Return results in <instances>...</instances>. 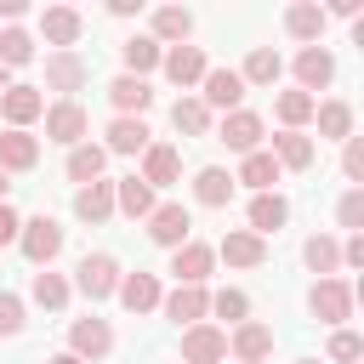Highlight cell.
Wrapping results in <instances>:
<instances>
[{
  "mask_svg": "<svg viewBox=\"0 0 364 364\" xmlns=\"http://www.w3.org/2000/svg\"><path fill=\"white\" fill-rule=\"evenodd\" d=\"M228 358V336L216 324H188L182 330V364H222Z\"/></svg>",
  "mask_w": 364,
  "mask_h": 364,
  "instance_id": "obj_3",
  "label": "cell"
},
{
  "mask_svg": "<svg viewBox=\"0 0 364 364\" xmlns=\"http://www.w3.org/2000/svg\"><path fill=\"white\" fill-rule=\"evenodd\" d=\"M159 63H165V74L176 85H199V74H205V51L199 46H171V51H159Z\"/></svg>",
  "mask_w": 364,
  "mask_h": 364,
  "instance_id": "obj_16",
  "label": "cell"
},
{
  "mask_svg": "<svg viewBox=\"0 0 364 364\" xmlns=\"http://www.w3.org/2000/svg\"><path fill=\"white\" fill-rule=\"evenodd\" d=\"M341 262H347V267H364V233H353V239L341 245Z\"/></svg>",
  "mask_w": 364,
  "mask_h": 364,
  "instance_id": "obj_47",
  "label": "cell"
},
{
  "mask_svg": "<svg viewBox=\"0 0 364 364\" xmlns=\"http://www.w3.org/2000/svg\"><path fill=\"white\" fill-rule=\"evenodd\" d=\"M114 210H125V216H148V210H154V188H148L142 176H119V182H114Z\"/></svg>",
  "mask_w": 364,
  "mask_h": 364,
  "instance_id": "obj_26",
  "label": "cell"
},
{
  "mask_svg": "<svg viewBox=\"0 0 364 364\" xmlns=\"http://www.w3.org/2000/svg\"><path fill=\"white\" fill-rule=\"evenodd\" d=\"M188 233H193V222H188V210H182V205H154V210H148V239H154V245L176 250Z\"/></svg>",
  "mask_w": 364,
  "mask_h": 364,
  "instance_id": "obj_8",
  "label": "cell"
},
{
  "mask_svg": "<svg viewBox=\"0 0 364 364\" xmlns=\"http://www.w3.org/2000/svg\"><path fill=\"white\" fill-rule=\"evenodd\" d=\"M85 74H91V68H85V57H74L68 46H57V51L46 57V85H51V91H63V97H74V91L85 85Z\"/></svg>",
  "mask_w": 364,
  "mask_h": 364,
  "instance_id": "obj_5",
  "label": "cell"
},
{
  "mask_svg": "<svg viewBox=\"0 0 364 364\" xmlns=\"http://www.w3.org/2000/svg\"><path fill=\"white\" fill-rule=\"evenodd\" d=\"M358 353H364V341H358L353 330H336V336H330V358H336V364H353Z\"/></svg>",
  "mask_w": 364,
  "mask_h": 364,
  "instance_id": "obj_43",
  "label": "cell"
},
{
  "mask_svg": "<svg viewBox=\"0 0 364 364\" xmlns=\"http://www.w3.org/2000/svg\"><path fill=\"white\" fill-rule=\"evenodd\" d=\"M46 364H85L80 353H57V358H46Z\"/></svg>",
  "mask_w": 364,
  "mask_h": 364,
  "instance_id": "obj_51",
  "label": "cell"
},
{
  "mask_svg": "<svg viewBox=\"0 0 364 364\" xmlns=\"http://www.w3.org/2000/svg\"><path fill=\"white\" fill-rule=\"evenodd\" d=\"M284 216H290V205H284L279 193H267V188H262V193L250 199V233H279V228H284Z\"/></svg>",
  "mask_w": 364,
  "mask_h": 364,
  "instance_id": "obj_27",
  "label": "cell"
},
{
  "mask_svg": "<svg viewBox=\"0 0 364 364\" xmlns=\"http://www.w3.org/2000/svg\"><path fill=\"white\" fill-rule=\"evenodd\" d=\"M23 330V301L11 290H0V336H17Z\"/></svg>",
  "mask_w": 364,
  "mask_h": 364,
  "instance_id": "obj_44",
  "label": "cell"
},
{
  "mask_svg": "<svg viewBox=\"0 0 364 364\" xmlns=\"http://www.w3.org/2000/svg\"><path fill=\"white\" fill-rule=\"evenodd\" d=\"M176 171H182V154H176L171 142H148V148H142V182H148V188H171Z\"/></svg>",
  "mask_w": 364,
  "mask_h": 364,
  "instance_id": "obj_12",
  "label": "cell"
},
{
  "mask_svg": "<svg viewBox=\"0 0 364 364\" xmlns=\"http://www.w3.org/2000/svg\"><path fill=\"white\" fill-rule=\"evenodd\" d=\"M216 142H228L233 154H250V148L262 142V119H256L250 108H228V114H222V131H216Z\"/></svg>",
  "mask_w": 364,
  "mask_h": 364,
  "instance_id": "obj_11",
  "label": "cell"
},
{
  "mask_svg": "<svg viewBox=\"0 0 364 364\" xmlns=\"http://www.w3.org/2000/svg\"><path fill=\"white\" fill-rule=\"evenodd\" d=\"M63 6H68V0H63Z\"/></svg>",
  "mask_w": 364,
  "mask_h": 364,
  "instance_id": "obj_56",
  "label": "cell"
},
{
  "mask_svg": "<svg viewBox=\"0 0 364 364\" xmlns=\"http://www.w3.org/2000/svg\"><path fill=\"white\" fill-rule=\"evenodd\" d=\"M74 210H80V222H108L114 216V182H85L80 193H74Z\"/></svg>",
  "mask_w": 364,
  "mask_h": 364,
  "instance_id": "obj_18",
  "label": "cell"
},
{
  "mask_svg": "<svg viewBox=\"0 0 364 364\" xmlns=\"http://www.w3.org/2000/svg\"><path fill=\"white\" fill-rule=\"evenodd\" d=\"M216 256H222L228 267H262V262H267V245H262V233H250V228H233V233H222Z\"/></svg>",
  "mask_w": 364,
  "mask_h": 364,
  "instance_id": "obj_9",
  "label": "cell"
},
{
  "mask_svg": "<svg viewBox=\"0 0 364 364\" xmlns=\"http://www.w3.org/2000/svg\"><path fill=\"white\" fill-rule=\"evenodd\" d=\"M17 245H23V256H28L34 267H46V262L63 250V228H57V216H28V222L17 228Z\"/></svg>",
  "mask_w": 364,
  "mask_h": 364,
  "instance_id": "obj_2",
  "label": "cell"
},
{
  "mask_svg": "<svg viewBox=\"0 0 364 364\" xmlns=\"http://www.w3.org/2000/svg\"><path fill=\"white\" fill-rule=\"evenodd\" d=\"M279 171H284V165H279V159H273V154H262V148H250V154H245V165H239V176H233V182H250V188H256V193H262V188H273V182H279Z\"/></svg>",
  "mask_w": 364,
  "mask_h": 364,
  "instance_id": "obj_31",
  "label": "cell"
},
{
  "mask_svg": "<svg viewBox=\"0 0 364 364\" xmlns=\"http://www.w3.org/2000/svg\"><path fill=\"white\" fill-rule=\"evenodd\" d=\"M102 165H108V148H97V142L68 148V182H91V176H102Z\"/></svg>",
  "mask_w": 364,
  "mask_h": 364,
  "instance_id": "obj_30",
  "label": "cell"
},
{
  "mask_svg": "<svg viewBox=\"0 0 364 364\" xmlns=\"http://www.w3.org/2000/svg\"><path fill=\"white\" fill-rule=\"evenodd\" d=\"M324 23H330V17H324L318 0H296V6L284 11V28H290L296 40H324Z\"/></svg>",
  "mask_w": 364,
  "mask_h": 364,
  "instance_id": "obj_21",
  "label": "cell"
},
{
  "mask_svg": "<svg viewBox=\"0 0 364 364\" xmlns=\"http://www.w3.org/2000/svg\"><path fill=\"white\" fill-rule=\"evenodd\" d=\"M85 125H91V119H85V108H80L74 97H63L57 108H46V136L63 142V148H74V142L85 136Z\"/></svg>",
  "mask_w": 364,
  "mask_h": 364,
  "instance_id": "obj_7",
  "label": "cell"
},
{
  "mask_svg": "<svg viewBox=\"0 0 364 364\" xmlns=\"http://www.w3.org/2000/svg\"><path fill=\"white\" fill-rule=\"evenodd\" d=\"M364 0H324V17H358Z\"/></svg>",
  "mask_w": 364,
  "mask_h": 364,
  "instance_id": "obj_48",
  "label": "cell"
},
{
  "mask_svg": "<svg viewBox=\"0 0 364 364\" xmlns=\"http://www.w3.org/2000/svg\"><path fill=\"white\" fill-rule=\"evenodd\" d=\"M28 57H34V40H28L23 28H0V63H6V68H23Z\"/></svg>",
  "mask_w": 364,
  "mask_h": 364,
  "instance_id": "obj_40",
  "label": "cell"
},
{
  "mask_svg": "<svg viewBox=\"0 0 364 364\" xmlns=\"http://www.w3.org/2000/svg\"><path fill=\"white\" fill-rule=\"evenodd\" d=\"M171 125L188 131V136H205V131H210V108H205L199 97H182V102L171 108Z\"/></svg>",
  "mask_w": 364,
  "mask_h": 364,
  "instance_id": "obj_35",
  "label": "cell"
},
{
  "mask_svg": "<svg viewBox=\"0 0 364 364\" xmlns=\"http://www.w3.org/2000/svg\"><path fill=\"white\" fill-rule=\"evenodd\" d=\"M28 11V0H0V17H23Z\"/></svg>",
  "mask_w": 364,
  "mask_h": 364,
  "instance_id": "obj_50",
  "label": "cell"
},
{
  "mask_svg": "<svg viewBox=\"0 0 364 364\" xmlns=\"http://www.w3.org/2000/svg\"><path fill=\"white\" fill-rule=\"evenodd\" d=\"M336 216H341V228H353V233H364V193L353 188V193H341V205H336Z\"/></svg>",
  "mask_w": 364,
  "mask_h": 364,
  "instance_id": "obj_41",
  "label": "cell"
},
{
  "mask_svg": "<svg viewBox=\"0 0 364 364\" xmlns=\"http://www.w3.org/2000/svg\"><path fill=\"white\" fill-rule=\"evenodd\" d=\"M267 353H273V330L267 324H239L233 330V358L239 364H262Z\"/></svg>",
  "mask_w": 364,
  "mask_h": 364,
  "instance_id": "obj_23",
  "label": "cell"
},
{
  "mask_svg": "<svg viewBox=\"0 0 364 364\" xmlns=\"http://www.w3.org/2000/svg\"><path fill=\"white\" fill-rule=\"evenodd\" d=\"M0 108H6L11 125H28V119L46 114V97H40L34 85H6V91H0Z\"/></svg>",
  "mask_w": 364,
  "mask_h": 364,
  "instance_id": "obj_17",
  "label": "cell"
},
{
  "mask_svg": "<svg viewBox=\"0 0 364 364\" xmlns=\"http://www.w3.org/2000/svg\"><path fill=\"white\" fill-rule=\"evenodd\" d=\"M199 85H205V97H199V102H205V108H222V114H228V108H239V97H245L239 68H205V74H199Z\"/></svg>",
  "mask_w": 364,
  "mask_h": 364,
  "instance_id": "obj_6",
  "label": "cell"
},
{
  "mask_svg": "<svg viewBox=\"0 0 364 364\" xmlns=\"http://www.w3.org/2000/svg\"><path fill=\"white\" fill-rule=\"evenodd\" d=\"M165 313H171L176 324H199V318L210 313V296H205L199 284H176V290L165 296Z\"/></svg>",
  "mask_w": 364,
  "mask_h": 364,
  "instance_id": "obj_20",
  "label": "cell"
},
{
  "mask_svg": "<svg viewBox=\"0 0 364 364\" xmlns=\"http://www.w3.org/2000/svg\"><path fill=\"white\" fill-rule=\"evenodd\" d=\"M108 148H114V154H142V148H148V125L131 119V114H119V119L108 125Z\"/></svg>",
  "mask_w": 364,
  "mask_h": 364,
  "instance_id": "obj_33",
  "label": "cell"
},
{
  "mask_svg": "<svg viewBox=\"0 0 364 364\" xmlns=\"http://www.w3.org/2000/svg\"><path fill=\"white\" fill-rule=\"evenodd\" d=\"M313 102H318V97L296 85V91H284V97H279V119H284V125H307V119H313Z\"/></svg>",
  "mask_w": 364,
  "mask_h": 364,
  "instance_id": "obj_39",
  "label": "cell"
},
{
  "mask_svg": "<svg viewBox=\"0 0 364 364\" xmlns=\"http://www.w3.org/2000/svg\"><path fill=\"white\" fill-rule=\"evenodd\" d=\"M40 34H46L51 46H74V40H80V11H74V6H63V0H57V6H46Z\"/></svg>",
  "mask_w": 364,
  "mask_h": 364,
  "instance_id": "obj_22",
  "label": "cell"
},
{
  "mask_svg": "<svg viewBox=\"0 0 364 364\" xmlns=\"http://www.w3.org/2000/svg\"><path fill=\"white\" fill-rule=\"evenodd\" d=\"M74 284H80L91 301H102V296L119 290V262H114V256H85V262L74 267Z\"/></svg>",
  "mask_w": 364,
  "mask_h": 364,
  "instance_id": "obj_4",
  "label": "cell"
},
{
  "mask_svg": "<svg viewBox=\"0 0 364 364\" xmlns=\"http://www.w3.org/2000/svg\"><path fill=\"white\" fill-rule=\"evenodd\" d=\"M114 347V330L102 324V318H74V330H68V353H80V358H102Z\"/></svg>",
  "mask_w": 364,
  "mask_h": 364,
  "instance_id": "obj_14",
  "label": "cell"
},
{
  "mask_svg": "<svg viewBox=\"0 0 364 364\" xmlns=\"http://www.w3.org/2000/svg\"><path fill=\"white\" fill-rule=\"evenodd\" d=\"M301 364H318V358H301Z\"/></svg>",
  "mask_w": 364,
  "mask_h": 364,
  "instance_id": "obj_54",
  "label": "cell"
},
{
  "mask_svg": "<svg viewBox=\"0 0 364 364\" xmlns=\"http://www.w3.org/2000/svg\"><path fill=\"white\" fill-rule=\"evenodd\" d=\"M296 80H301V91H324V85L336 80V57H330V51L313 40V46L296 57Z\"/></svg>",
  "mask_w": 364,
  "mask_h": 364,
  "instance_id": "obj_13",
  "label": "cell"
},
{
  "mask_svg": "<svg viewBox=\"0 0 364 364\" xmlns=\"http://www.w3.org/2000/svg\"><path fill=\"white\" fill-rule=\"evenodd\" d=\"M313 119H318V136H330V142L353 136V108L347 102H313Z\"/></svg>",
  "mask_w": 364,
  "mask_h": 364,
  "instance_id": "obj_28",
  "label": "cell"
},
{
  "mask_svg": "<svg viewBox=\"0 0 364 364\" xmlns=\"http://www.w3.org/2000/svg\"><path fill=\"white\" fill-rule=\"evenodd\" d=\"M307 307H313V318H318V324H347V318H353V284L324 273V279L313 284Z\"/></svg>",
  "mask_w": 364,
  "mask_h": 364,
  "instance_id": "obj_1",
  "label": "cell"
},
{
  "mask_svg": "<svg viewBox=\"0 0 364 364\" xmlns=\"http://www.w3.org/2000/svg\"><path fill=\"white\" fill-rule=\"evenodd\" d=\"M341 171H347L353 182L364 176V142H358V136H347V154H341Z\"/></svg>",
  "mask_w": 364,
  "mask_h": 364,
  "instance_id": "obj_45",
  "label": "cell"
},
{
  "mask_svg": "<svg viewBox=\"0 0 364 364\" xmlns=\"http://www.w3.org/2000/svg\"><path fill=\"white\" fill-rule=\"evenodd\" d=\"M131 313H148V307H159V279L154 273H119V290H114Z\"/></svg>",
  "mask_w": 364,
  "mask_h": 364,
  "instance_id": "obj_19",
  "label": "cell"
},
{
  "mask_svg": "<svg viewBox=\"0 0 364 364\" xmlns=\"http://www.w3.org/2000/svg\"><path fill=\"white\" fill-rule=\"evenodd\" d=\"M119 57H125V68H131V74H148V68H159V40L136 34V40H125V46H119Z\"/></svg>",
  "mask_w": 364,
  "mask_h": 364,
  "instance_id": "obj_37",
  "label": "cell"
},
{
  "mask_svg": "<svg viewBox=\"0 0 364 364\" xmlns=\"http://www.w3.org/2000/svg\"><path fill=\"white\" fill-rule=\"evenodd\" d=\"M273 159H279V165H290V171H307V165H313V142L290 125V131H279V136H273Z\"/></svg>",
  "mask_w": 364,
  "mask_h": 364,
  "instance_id": "obj_29",
  "label": "cell"
},
{
  "mask_svg": "<svg viewBox=\"0 0 364 364\" xmlns=\"http://www.w3.org/2000/svg\"><path fill=\"white\" fill-rule=\"evenodd\" d=\"M6 188H11V182H6V171H0V199H6Z\"/></svg>",
  "mask_w": 364,
  "mask_h": 364,
  "instance_id": "obj_53",
  "label": "cell"
},
{
  "mask_svg": "<svg viewBox=\"0 0 364 364\" xmlns=\"http://www.w3.org/2000/svg\"><path fill=\"white\" fill-rule=\"evenodd\" d=\"M114 17H131V11H142V0H102Z\"/></svg>",
  "mask_w": 364,
  "mask_h": 364,
  "instance_id": "obj_49",
  "label": "cell"
},
{
  "mask_svg": "<svg viewBox=\"0 0 364 364\" xmlns=\"http://www.w3.org/2000/svg\"><path fill=\"white\" fill-rule=\"evenodd\" d=\"M6 85H11V80H6V63H0V91H6Z\"/></svg>",
  "mask_w": 364,
  "mask_h": 364,
  "instance_id": "obj_52",
  "label": "cell"
},
{
  "mask_svg": "<svg viewBox=\"0 0 364 364\" xmlns=\"http://www.w3.org/2000/svg\"><path fill=\"white\" fill-rule=\"evenodd\" d=\"M193 199H199V205H210V210H222V205L233 199V176H228V171H216V165H205V171L193 176Z\"/></svg>",
  "mask_w": 364,
  "mask_h": 364,
  "instance_id": "obj_25",
  "label": "cell"
},
{
  "mask_svg": "<svg viewBox=\"0 0 364 364\" xmlns=\"http://www.w3.org/2000/svg\"><path fill=\"white\" fill-rule=\"evenodd\" d=\"M34 159H40V142L23 125L0 131V171H34Z\"/></svg>",
  "mask_w": 364,
  "mask_h": 364,
  "instance_id": "obj_15",
  "label": "cell"
},
{
  "mask_svg": "<svg viewBox=\"0 0 364 364\" xmlns=\"http://www.w3.org/2000/svg\"><path fill=\"white\" fill-rule=\"evenodd\" d=\"M210 262H216V250H210V245L182 239V245H176V256H171V273H176V284H205V279H210Z\"/></svg>",
  "mask_w": 364,
  "mask_h": 364,
  "instance_id": "obj_10",
  "label": "cell"
},
{
  "mask_svg": "<svg viewBox=\"0 0 364 364\" xmlns=\"http://www.w3.org/2000/svg\"><path fill=\"white\" fill-rule=\"evenodd\" d=\"M279 74H284V63H279V51H267V46H256V51L245 57V74H239V80H245V85H273Z\"/></svg>",
  "mask_w": 364,
  "mask_h": 364,
  "instance_id": "obj_34",
  "label": "cell"
},
{
  "mask_svg": "<svg viewBox=\"0 0 364 364\" xmlns=\"http://www.w3.org/2000/svg\"><path fill=\"white\" fill-rule=\"evenodd\" d=\"M28 290H34V301H40V307H51V313H57V307H68V284H63V273H51V267H46V273H34V284H28Z\"/></svg>",
  "mask_w": 364,
  "mask_h": 364,
  "instance_id": "obj_38",
  "label": "cell"
},
{
  "mask_svg": "<svg viewBox=\"0 0 364 364\" xmlns=\"http://www.w3.org/2000/svg\"><path fill=\"white\" fill-rule=\"evenodd\" d=\"M210 307H216L222 318H245V313H250V301H245V290H216V296H210Z\"/></svg>",
  "mask_w": 364,
  "mask_h": 364,
  "instance_id": "obj_42",
  "label": "cell"
},
{
  "mask_svg": "<svg viewBox=\"0 0 364 364\" xmlns=\"http://www.w3.org/2000/svg\"><path fill=\"white\" fill-rule=\"evenodd\" d=\"M108 97H114V108H119V114H142V108L154 102V91H148V80H142V74H119V80L108 85Z\"/></svg>",
  "mask_w": 364,
  "mask_h": 364,
  "instance_id": "obj_24",
  "label": "cell"
},
{
  "mask_svg": "<svg viewBox=\"0 0 364 364\" xmlns=\"http://www.w3.org/2000/svg\"><path fill=\"white\" fill-rule=\"evenodd\" d=\"M188 34H193L188 6H176V0H171V6H159V11H154V40H176V46H182Z\"/></svg>",
  "mask_w": 364,
  "mask_h": 364,
  "instance_id": "obj_32",
  "label": "cell"
},
{
  "mask_svg": "<svg viewBox=\"0 0 364 364\" xmlns=\"http://www.w3.org/2000/svg\"><path fill=\"white\" fill-rule=\"evenodd\" d=\"M17 228H23V216H17V210L0 199V245H17Z\"/></svg>",
  "mask_w": 364,
  "mask_h": 364,
  "instance_id": "obj_46",
  "label": "cell"
},
{
  "mask_svg": "<svg viewBox=\"0 0 364 364\" xmlns=\"http://www.w3.org/2000/svg\"><path fill=\"white\" fill-rule=\"evenodd\" d=\"M301 256H307V267H313V273H318V279H324V273H336V267H341V245H336V239H324V233H313V239H307V245H301Z\"/></svg>",
  "mask_w": 364,
  "mask_h": 364,
  "instance_id": "obj_36",
  "label": "cell"
},
{
  "mask_svg": "<svg viewBox=\"0 0 364 364\" xmlns=\"http://www.w3.org/2000/svg\"><path fill=\"white\" fill-rule=\"evenodd\" d=\"M165 6H171V0H165Z\"/></svg>",
  "mask_w": 364,
  "mask_h": 364,
  "instance_id": "obj_55",
  "label": "cell"
}]
</instances>
